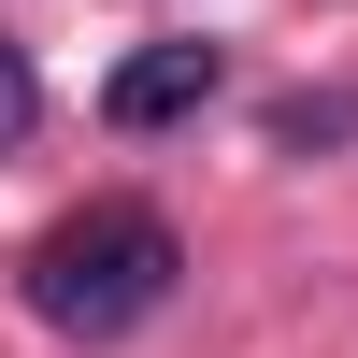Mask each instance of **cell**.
<instances>
[{
  "mask_svg": "<svg viewBox=\"0 0 358 358\" xmlns=\"http://www.w3.org/2000/svg\"><path fill=\"white\" fill-rule=\"evenodd\" d=\"M172 273H187L172 215H143V201H86V215H57L43 244H29V315H43L57 344H115V330H143V315L172 301Z\"/></svg>",
  "mask_w": 358,
  "mask_h": 358,
  "instance_id": "obj_1",
  "label": "cell"
},
{
  "mask_svg": "<svg viewBox=\"0 0 358 358\" xmlns=\"http://www.w3.org/2000/svg\"><path fill=\"white\" fill-rule=\"evenodd\" d=\"M201 101H215V43H143L129 72L101 86L115 129H172V115H201Z\"/></svg>",
  "mask_w": 358,
  "mask_h": 358,
  "instance_id": "obj_2",
  "label": "cell"
},
{
  "mask_svg": "<svg viewBox=\"0 0 358 358\" xmlns=\"http://www.w3.org/2000/svg\"><path fill=\"white\" fill-rule=\"evenodd\" d=\"M43 129V86H29V43H0V158Z\"/></svg>",
  "mask_w": 358,
  "mask_h": 358,
  "instance_id": "obj_3",
  "label": "cell"
}]
</instances>
